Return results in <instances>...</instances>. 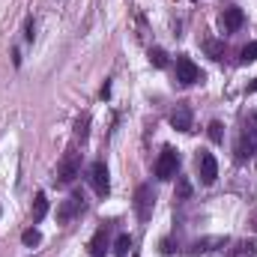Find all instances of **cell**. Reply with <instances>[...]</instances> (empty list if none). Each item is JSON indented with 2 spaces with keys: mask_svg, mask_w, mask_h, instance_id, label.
I'll use <instances>...</instances> for the list:
<instances>
[{
  "mask_svg": "<svg viewBox=\"0 0 257 257\" xmlns=\"http://www.w3.org/2000/svg\"><path fill=\"white\" fill-rule=\"evenodd\" d=\"M81 174V153H66L63 162L57 165V174H54V186H72L75 177Z\"/></svg>",
  "mask_w": 257,
  "mask_h": 257,
  "instance_id": "cell-1",
  "label": "cell"
},
{
  "mask_svg": "<svg viewBox=\"0 0 257 257\" xmlns=\"http://www.w3.org/2000/svg\"><path fill=\"white\" fill-rule=\"evenodd\" d=\"M153 209H156V192H153V186H138V192H135V215L141 218V221H150L153 218Z\"/></svg>",
  "mask_w": 257,
  "mask_h": 257,
  "instance_id": "cell-2",
  "label": "cell"
},
{
  "mask_svg": "<svg viewBox=\"0 0 257 257\" xmlns=\"http://www.w3.org/2000/svg\"><path fill=\"white\" fill-rule=\"evenodd\" d=\"M177 171H180V153L174 147H165L162 156H159V162H156V177L159 180H174Z\"/></svg>",
  "mask_w": 257,
  "mask_h": 257,
  "instance_id": "cell-3",
  "label": "cell"
},
{
  "mask_svg": "<svg viewBox=\"0 0 257 257\" xmlns=\"http://www.w3.org/2000/svg\"><path fill=\"white\" fill-rule=\"evenodd\" d=\"M197 174H200V183L203 186H212L215 183V177H218V162H215V156L212 153H197Z\"/></svg>",
  "mask_w": 257,
  "mask_h": 257,
  "instance_id": "cell-4",
  "label": "cell"
},
{
  "mask_svg": "<svg viewBox=\"0 0 257 257\" xmlns=\"http://www.w3.org/2000/svg\"><path fill=\"white\" fill-rule=\"evenodd\" d=\"M90 186L96 189V194H105L111 192V180H108V165L105 162H93L90 165Z\"/></svg>",
  "mask_w": 257,
  "mask_h": 257,
  "instance_id": "cell-5",
  "label": "cell"
},
{
  "mask_svg": "<svg viewBox=\"0 0 257 257\" xmlns=\"http://www.w3.org/2000/svg\"><path fill=\"white\" fill-rule=\"evenodd\" d=\"M177 81L183 84V87H189V84H194V81H200V69L194 66L192 57H177Z\"/></svg>",
  "mask_w": 257,
  "mask_h": 257,
  "instance_id": "cell-6",
  "label": "cell"
},
{
  "mask_svg": "<svg viewBox=\"0 0 257 257\" xmlns=\"http://www.w3.org/2000/svg\"><path fill=\"white\" fill-rule=\"evenodd\" d=\"M81 209H84V197H81V194L66 197L63 203H60V209H57V221H60V224H69V221H72Z\"/></svg>",
  "mask_w": 257,
  "mask_h": 257,
  "instance_id": "cell-7",
  "label": "cell"
},
{
  "mask_svg": "<svg viewBox=\"0 0 257 257\" xmlns=\"http://www.w3.org/2000/svg\"><path fill=\"white\" fill-rule=\"evenodd\" d=\"M108 248H111V242H108V224H102L93 233V239H90V257H105Z\"/></svg>",
  "mask_w": 257,
  "mask_h": 257,
  "instance_id": "cell-8",
  "label": "cell"
},
{
  "mask_svg": "<svg viewBox=\"0 0 257 257\" xmlns=\"http://www.w3.org/2000/svg\"><path fill=\"white\" fill-rule=\"evenodd\" d=\"M221 24H224V30H227V33H236V30L245 24L242 9H239V6H227V9H224V15H221Z\"/></svg>",
  "mask_w": 257,
  "mask_h": 257,
  "instance_id": "cell-9",
  "label": "cell"
},
{
  "mask_svg": "<svg viewBox=\"0 0 257 257\" xmlns=\"http://www.w3.org/2000/svg\"><path fill=\"white\" fill-rule=\"evenodd\" d=\"M171 126L177 132H192V111H189V105H177L171 111Z\"/></svg>",
  "mask_w": 257,
  "mask_h": 257,
  "instance_id": "cell-10",
  "label": "cell"
},
{
  "mask_svg": "<svg viewBox=\"0 0 257 257\" xmlns=\"http://www.w3.org/2000/svg\"><path fill=\"white\" fill-rule=\"evenodd\" d=\"M257 150L254 144V128H248L242 138H239V144H236V162H245V159H251Z\"/></svg>",
  "mask_w": 257,
  "mask_h": 257,
  "instance_id": "cell-11",
  "label": "cell"
},
{
  "mask_svg": "<svg viewBox=\"0 0 257 257\" xmlns=\"http://www.w3.org/2000/svg\"><path fill=\"white\" fill-rule=\"evenodd\" d=\"M230 257H257V242H236L233 248H230Z\"/></svg>",
  "mask_w": 257,
  "mask_h": 257,
  "instance_id": "cell-12",
  "label": "cell"
},
{
  "mask_svg": "<svg viewBox=\"0 0 257 257\" xmlns=\"http://www.w3.org/2000/svg\"><path fill=\"white\" fill-rule=\"evenodd\" d=\"M48 215V197L39 192L36 194V200H33V221H42Z\"/></svg>",
  "mask_w": 257,
  "mask_h": 257,
  "instance_id": "cell-13",
  "label": "cell"
},
{
  "mask_svg": "<svg viewBox=\"0 0 257 257\" xmlns=\"http://www.w3.org/2000/svg\"><path fill=\"white\" fill-rule=\"evenodd\" d=\"M174 197L177 200H189L192 197V183L186 177H177V189H174Z\"/></svg>",
  "mask_w": 257,
  "mask_h": 257,
  "instance_id": "cell-14",
  "label": "cell"
},
{
  "mask_svg": "<svg viewBox=\"0 0 257 257\" xmlns=\"http://www.w3.org/2000/svg\"><path fill=\"white\" fill-rule=\"evenodd\" d=\"M128 251H132V236H128V233H120V236H117V242H114V254L126 257Z\"/></svg>",
  "mask_w": 257,
  "mask_h": 257,
  "instance_id": "cell-15",
  "label": "cell"
},
{
  "mask_svg": "<svg viewBox=\"0 0 257 257\" xmlns=\"http://www.w3.org/2000/svg\"><path fill=\"white\" fill-rule=\"evenodd\" d=\"M87 135H90V114H84V117L75 123V138H78V141H87Z\"/></svg>",
  "mask_w": 257,
  "mask_h": 257,
  "instance_id": "cell-16",
  "label": "cell"
},
{
  "mask_svg": "<svg viewBox=\"0 0 257 257\" xmlns=\"http://www.w3.org/2000/svg\"><path fill=\"white\" fill-rule=\"evenodd\" d=\"M21 242H24L27 248H33V245H39V242H42V233H39L36 227H30V230H24V233H21Z\"/></svg>",
  "mask_w": 257,
  "mask_h": 257,
  "instance_id": "cell-17",
  "label": "cell"
},
{
  "mask_svg": "<svg viewBox=\"0 0 257 257\" xmlns=\"http://www.w3.org/2000/svg\"><path fill=\"white\" fill-rule=\"evenodd\" d=\"M150 63L156 66V69H165L168 66V54L162 48H150Z\"/></svg>",
  "mask_w": 257,
  "mask_h": 257,
  "instance_id": "cell-18",
  "label": "cell"
},
{
  "mask_svg": "<svg viewBox=\"0 0 257 257\" xmlns=\"http://www.w3.org/2000/svg\"><path fill=\"white\" fill-rule=\"evenodd\" d=\"M239 60H242V63H254L257 60V42H248V45L239 51Z\"/></svg>",
  "mask_w": 257,
  "mask_h": 257,
  "instance_id": "cell-19",
  "label": "cell"
},
{
  "mask_svg": "<svg viewBox=\"0 0 257 257\" xmlns=\"http://www.w3.org/2000/svg\"><path fill=\"white\" fill-rule=\"evenodd\" d=\"M209 245H221V239H200L192 245V254H203V251H212Z\"/></svg>",
  "mask_w": 257,
  "mask_h": 257,
  "instance_id": "cell-20",
  "label": "cell"
},
{
  "mask_svg": "<svg viewBox=\"0 0 257 257\" xmlns=\"http://www.w3.org/2000/svg\"><path fill=\"white\" fill-rule=\"evenodd\" d=\"M209 138H212L215 144H221V141H224V126H221L218 120H212V123H209Z\"/></svg>",
  "mask_w": 257,
  "mask_h": 257,
  "instance_id": "cell-21",
  "label": "cell"
},
{
  "mask_svg": "<svg viewBox=\"0 0 257 257\" xmlns=\"http://www.w3.org/2000/svg\"><path fill=\"white\" fill-rule=\"evenodd\" d=\"M24 36H27V42L36 39V24H33V18H27V24H24Z\"/></svg>",
  "mask_w": 257,
  "mask_h": 257,
  "instance_id": "cell-22",
  "label": "cell"
},
{
  "mask_svg": "<svg viewBox=\"0 0 257 257\" xmlns=\"http://www.w3.org/2000/svg\"><path fill=\"white\" fill-rule=\"evenodd\" d=\"M174 251H177V248H174V242H171V239H165V242H162V254H174Z\"/></svg>",
  "mask_w": 257,
  "mask_h": 257,
  "instance_id": "cell-23",
  "label": "cell"
},
{
  "mask_svg": "<svg viewBox=\"0 0 257 257\" xmlns=\"http://www.w3.org/2000/svg\"><path fill=\"white\" fill-rule=\"evenodd\" d=\"M248 93H257V78L251 81V84H248Z\"/></svg>",
  "mask_w": 257,
  "mask_h": 257,
  "instance_id": "cell-24",
  "label": "cell"
},
{
  "mask_svg": "<svg viewBox=\"0 0 257 257\" xmlns=\"http://www.w3.org/2000/svg\"><path fill=\"white\" fill-rule=\"evenodd\" d=\"M254 227H257V215H254Z\"/></svg>",
  "mask_w": 257,
  "mask_h": 257,
  "instance_id": "cell-25",
  "label": "cell"
}]
</instances>
